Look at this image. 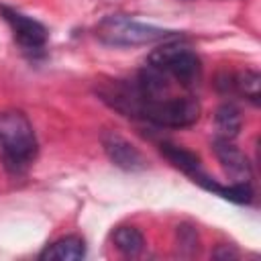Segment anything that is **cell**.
Returning <instances> with one entry per match:
<instances>
[{"label": "cell", "instance_id": "obj_1", "mask_svg": "<svg viewBox=\"0 0 261 261\" xmlns=\"http://www.w3.org/2000/svg\"><path fill=\"white\" fill-rule=\"evenodd\" d=\"M0 151L10 173H22L37 157L39 143L31 120L20 110L0 112Z\"/></svg>", "mask_w": 261, "mask_h": 261}, {"label": "cell", "instance_id": "obj_2", "mask_svg": "<svg viewBox=\"0 0 261 261\" xmlns=\"http://www.w3.org/2000/svg\"><path fill=\"white\" fill-rule=\"evenodd\" d=\"M96 37L106 45L135 47V45H151V43H159V41L165 43V41L181 39V33L153 27V24H145V22L133 20L128 16H122V14H112V16H106L98 22Z\"/></svg>", "mask_w": 261, "mask_h": 261}, {"label": "cell", "instance_id": "obj_3", "mask_svg": "<svg viewBox=\"0 0 261 261\" xmlns=\"http://www.w3.org/2000/svg\"><path fill=\"white\" fill-rule=\"evenodd\" d=\"M175 41L177 39L165 41L159 49H155L149 55V63L165 71L179 86L194 88L202 77V61L190 47H184Z\"/></svg>", "mask_w": 261, "mask_h": 261}, {"label": "cell", "instance_id": "obj_4", "mask_svg": "<svg viewBox=\"0 0 261 261\" xmlns=\"http://www.w3.org/2000/svg\"><path fill=\"white\" fill-rule=\"evenodd\" d=\"M141 118L165 128L192 126L200 118V104L192 96H165L159 100H145Z\"/></svg>", "mask_w": 261, "mask_h": 261}, {"label": "cell", "instance_id": "obj_5", "mask_svg": "<svg viewBox=\"0 0 261 261\" xmlns=\"http://www.w3.org/2000/svg\"><path fill=\"white\" fill-rule=\"evenodd\" d=\"M0 16L6 20V24L12 31L14 41L27 49V51H39L45 47L47 39H49V31L43 22H39L37 18L22 14L16 8H10L6 4H0Z\"/></svg>", "mask_w": 261, "mask_h": 261}, {"label": "cell", "instance_id": "obj_6", "mask_svg": "<svg viewBox=\"0 0 261 261\" xmlns=\"http://www.w3.org/2000/svg\"><path fill=\"white\" fill-rule=\"evenodd\" d=\"M98 96L102 102H106L116 112H120L128 118H141L145 96L141 94L137 82L112 80L98 88Z\"/></svg>", "mask_w": 261, "mask_h": 261}, {"label": "cell", "instance_id": "obj_7", "mask_svg": "<svg viewBox=\"0 0 261 261\" xmlns=\"http://www.w3.org/2000/svg\"><path fill=\"white\" fill-rule=\"evenodd\" d=\"M102 147H104V153L108 155V159L120 169L139 171V169L147 167V159L143 157V153L130 141H126L122 135H118L114 130H108L102 135Z\"/></svg>", "mask_w": 261, "mask_h": 261}, {"label": "cell", "instance_id": "obj_8", "mask_svg": "<svg viewBox=\"0 0 261 261\" xmlns=\"http://www.w3.org/2000/svg\"><path fill=\"white\" fill-rule=\"evenodd\" d=\"M161 153L173 163V167L181 169L186 175H190L198 186H202L204 190L208 192H214L218 194V188L220 184L214 181L200 165V159L198 155H194L192 151H186L184 147H177V145H171V143H161Z\"/></svg>", "mask_w": 261, "mask_h": 261}, {"label": "cell", "instance_id": "obj_9", "mask_svg": "<svg viewBox=\"0 0 261 261\" xmlns=\"http://www.w3.org/2000/svg\"><path fill=\"white\" fill-rule=\"evenodd\" d=\"M212 147H214V153H216L218 161L222 163V167L228 173H232L237 181H249L251 179V175H253L251 161L239 147H234L228 139H220V137L214 139Z\"/></svg>", "mask_w": 261, "mask_h": 261}, {"label": "cell", "instance_id": "obj_10", "mask_svg": "<svg viewBox=\"0 0 261 261\" xmlns=\"http://www.w3.org/2000/svg\"><path fill=\"white\" fill-rule=\"evenodd\" d=\"M218 88L222 92H230V94H241L245 96L249 102L259 104V96H261V77L257 71L253 69H245L241 73H224L218 77Z\"/></svg>", "mask_w": 261, "mask_h": 261}, {"label": "cell", "instance_id": "obj_11", "mask_svg": "<svg viewBox=\"0 0 261 261\" xmlns=\"http://www.w3.org/2000/svg\"><path fill=\"white\" fill-rule=\"evenodd\" d=\"M86 255V243L82 237L69 234L63 239H57L55 243L47 245L41 253L39 259L41 261H77Z\"/></svg>", "mask_w": 261, "mask_h": 261}, {"label": "cell", "instance_id": "obj_12", "mask_svg": "<svg viewBox=\"0 0 261 261\" xmlns=\"http://www.w3.org/2000/svg\"><path fill=\"white\" fill-rule=\"evenodd\" d=\"M112 243L124 257H139L145 249V237L135 226H118L112 234Z\"/></svg>", "mask_w": 261, "mask_h": 261}, {"label": "cell", "instance_id": "obj_13", "mask_svg": "<svg viewBox=\"0 0 261 261\" xmlns=\"http://www.w3.org/2000/svg\"><path fill=\"white\" fill-rule=\"evenodd\" d=\"M214 122H216L218 137L232 141V139L239 135V130H241L243 118H241L239 108H237L234 104L226 102V104L218 106V110H216V114H214Z\"/></svg>", "mask_w": 261, "mask_h": 261}, {"label": "cell", "instance_id": "obj_14", "mask_svg": "<svg viewBox=\"0 0 261 261\" xmlns=\"http://www.w3.org/2000/svg\"><path fill=\"white\" fill-rule=\"evenodd\" d=\"M214 257L216 259H234V257H239V251L232 245H220L214 251Z\"/></svg>", "mask_w": 261, "mask_h": 261}]
</instances>
